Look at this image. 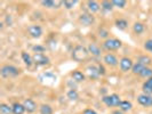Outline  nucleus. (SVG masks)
<instances>
[{"label": "nucleus", "instance_id": "obj_1", "mask_svg": "<svg viewBox=\"0 0 152 114\" xmlns=\"http://www.w3.org/2000/svg\"><path fill=\"white\" fill-rule=\"evenodd\" d=\"M72 60L78 63H81V62L86 61L89 56V52H88V48H86L83 45H78L73 48L72 50Z\"/></svg>", "mask_w": 152, "mask_h": 114}, {"label": "nucleus", "instance_id": "obj_2", "mask_svg": "<svg viewBox=\"0 0 152 114\" xmlns=\"http://www.w3.org/2000/svg\"><path fill=\"white\" fill-rule=\"evenodd\" d=\"M0 74H1V78H4V79L15 78V76H17L20 74V68H17L16 66H14V65L6 64V65H2V66H1Z\"/></svg>", "mask_w": 152, "mask_h": 114}, {"label": "nucleus", "instance_id": "obj_3", "mask_svg": "<svg viewBox=\"0 0 152 114\" xmlns=\"http://www.w3.org/2000/svg\"><path fill=\"white\" fill-rule=\"evenodd\" d=\"M103 48L107 50V52H114V50H118L119 48H121V41L119 39L115 38H109L107 40H104L103 42Z\"/></svg>", "mask_w": 152, "mask_h": 114}, {"label": "nucleus", "instance_id": "obj_4", "mask_svg": "<svg viewBox=\"0 0 152 114\" xmlns=\"http://www.w3.org/2000/svg\"><path fill=\"white\" fill-rule=\"evenodd\" d=\"M102 102H103L107 107H114V106H119V104L121 103V99H120V96H119V95H117V94H111V95L104 96V97L102 98Z\"/></svg>", "mask_w": 152, "mask_h": 114}, {"label": "nucleus", "instance_id": "obj_5", "mask_svg": "<svg viewBox=\"0 0 152 114\" xmlns=\"http://www.w3.org/2000/svg\"><path fill=\"white\" fill-rule=\"evenodd\" d=\"M33 63L38 66H46L49 65L50 63V58L45 55V54H33Z\"/></svg>", "mask_w": 152, "mask_h": 114}, {"label": "nucleus", "instance_id": "obj_6", "mask_svg": "<svg viewBox=\"0 0 152 114\" xmlns=\"http://www.w3.org/2000/svg\"><path fill=\"white\" fill-rule=\"evenodd\" d=\"M78 21L84 26H89V25L95 23V16L91 14V13H83L81 15L79 16Z\"/></svg>", "mask_w": 152, "mask_h": 114}, {"label": "nucleus", "instance_id": "obj_7", "mask_svg": "<svg viewBox=\"0 0 152 114\" xmlns=\"http://www.w3.org/2000/svg\"><path fill=\"white\" fill-rule=\"evenodd\" d=\"M42 28L38 25V24H32L28 28V33L31 38L33 39H39L41 36H42Z\"/></svg>", "mask_w": 152, "mask_h": 114}, {"label": "nucleus", "instance_id": "obj_8", "mask_svg": "<svg viewBox=\"0 0 152 114\" xmlns=\"http://www.w3.org/2000/svg\"><path fill=\"white\" fill-rule=\"evenodd\" d=\"M134 66V63H133V60L129 58V57H121L120 61H119V68L122 72H128V71H132V68Z\"/></svg>", "mask_w": 152, "mask_h": 114}, {"label": "nucleus", "instance_id": "obj_9", "mask_svg": "<svg viewBox=\"0 0 152 114\" xmlns=\"http://www.w3.org/2000/svg\"><path fill=\"white\" fill-rule=\"evenodd\" d=\"M86 73L91 79H97L101 76V72H99V64H91L86 68Z\"/></svg>", "mask_w": 152, "mask_h": 114}, {"label": "nucleus", "instance_id": "obj_10", "mask_svg": "<svg viewBox=\"0 0 152 114\" xmlns=\"http://www.w3.org/2000/svg\"><path fill=\"white\" fill-rule=\"evenodd\" d=\"M103 62H104V64H107V65L111 66V68H114V66H117L119 64V61H118L117 56L113 55L112 53L105 54L103 56Z\"/></svg>", "mask_w": 152, "mask_h": 114}, {"label": "nucleus", "instance_id": "obj_11", "mask_svg": "<svg viewBox=\"0 0 152 114\" xmlns=\"http://www.w3.org/2000/svg\"><path fill=\"white\" fill-rule=\"evenodd\" d=\"M137 102L140 105L144 107H151L152 106V96L150 95H145V94H141L137 96Z\"/></svg>", "mask_w": 152, "mask_h": 114}, {"label": "nucleus", "instance_id": "obj_12", "mask_svg": "<svg viewBox=\"0 0 152 114\" xmlns=\"http://www.w3.org/2000/svg\"><path fill=\"white\" fill-rule=\"evenodd\" d=\"M23 105H24L25 111H26L28 113H33V112L37 111V103H36L33 99H31V98L24 99Z\"/></svg>", "mask_w": 152, "mask_h": 114}, {"label": "nucleus", "instance_id": "obj_13", "mask_svg": "<svg viewBox=\"0 0 152 114\" xmlns=\"http://www.w3.org/2000/svg\"><path fill=\"white\" fill-rule=\"evenodd\" d=\"M46 8H60L63 5V1H54V0H42L40 2Z\"/></svg>", "mask_w": 152, "mask_h": 114}, {"label": "nucleus", "instance_id": "obj_14", "mask_svg": "<svg viewBox=\"0 0 152 114\" xmlns=\"http://www.w3.org/2000/svg\"><path fill=\"white\" fill-rule=\"evenodd\" d=\"M86 5H87V8H88V12L91 13V14H94V13H97L99 10V8H101V5H99L97 1H87L86 2Z\"/></svg>", "mask_w": 152, "mask_h": 114}, {"label": "nucleus", "instance_id": "obj_15", "mask_svg": "<svg viewBox=\"0 0 152 114\" xmlns=\"http://www.w3.org/2000/svg\"><path fill=\"white\" fill-rule=\"evenodd\" d=\"M71 76H72V79H73V81L75 82H83L86 80V76H85V73H83L81 71H72L71 72Z\"/></svg>", "mask_w": 152, "mask_h": 114}, {"label": "nucleus", "instance_id": "obj_16", "mask_svg": "<svg viewBox=\"0 0 152 114\" xmlns=\"http://www.w3.org/2000/svg\"><path fill=\"white\" fill-rule=\"evenodd\" d=\"M88 52L91 54V56H94V57H99L101 56V48H99V46L96 45V44H89L88 45Z\"/></svg>", "mask_w": 152, "mask_h": 114}, {"label": "nucleus", "instance_id": "obj_17", "mask_svg": "<svg viewBox=\"0 0 152 114\" xmlns=\"http://www.w3.org/2000/svg\"><path fill=\"white\" fill-rule=\"evenodd\" d=\"M142 90H143V94H145V95H150V96H152V78L148 79L144 84H143V86H142Z\"/></svg>", "mask_w": 152, "mask_h": 114}, {"label": "nucleus", "instance_id": "obj_18", "mask_svg": "<svg viewBox=\"0 0 152 114\" xmlns=\"http://www.w3.org/2000/svg\"><path fill=\"white\" fill-rule=\"evenodd\" d=\"M21 56H22V60H23V62H24V64H25L28 68H30L32 64H34V63H33V57H32L29 53L22 52Z\"/></svg>", "mask_w": 152, "mask_h": 114}, {"label": "nucleus", "instance_id": "obj_19", "mask_svg": "<svg viewBox=\"0 0 152 114\" xmlns=\"http://www.w3.org/2000/svg\"><path fill=\"white\" fill-rule=\"evenodd\" d=\"M137 63L142 64L143 66H149L152 63V58L149 55H141V56L137 58Z\"/></svg>", "mask_w": 152, "mask_h": 114}, {"label": "nucleus", "instance_id": "obj_20", "mask_svg": "<svg viewBox=\"0 0 152 114\" xmlns=\"http://www.w3.org/2000/svg\"><path fill=\"white\" fill-rule=\"evenodd\" d=\"M114 25L119 30H126L128 28V21L127 20H124V18H118V20H115Z\"/></svg>", "mask_w": 152, "mask_h": 114}, {"label": "nucleus", "instance_id": "obj_21", "mask_svg": "<svg viewBox=\"0 0 152 114\" xmlns=\"http://www.w3.org/2000/svg\"><path fill=\"white\" fill-rule=\"evenodd\" d=\"M144 30H145V26L143 23L136 22L133 25V32H134L135 34H137V36H141V34L144 32Z\"/></svg>", "mask_w": 152, "mask_h": 114}, {"label": "nucleus", "instance_id": "obj_22", "mask_svg": "<svg viewBox=\"0 0 152 114\" xmlns=\"http://www.w3.org/2000/svg\"><path fill=\"white\" fill-rule=\"evenodd\" d=\"M12 106H13V114H24L26 112L24 105L21 103H14Z\"/></svg>", "mask_w": 152, "mask_h": 114}, {"label": "nucleus", "instance_id": "obj_23", "mask_svg": "<svg viewBox=\"0 0 152 114\" xmlns=\"http://www.w3.org/2000/svg\"><path fill=\"white\" fill-rule=\"evenodd\" d=\"M133 108V104L128 100H121V103L119 104V110H121L122 112H128Z\"/></svg>", "mask_w": 152, "mask_h": 114}, {"label": "nucleus", "instance_id": "obj_24", "mask_svg": "<svg viewBox=\"0 0 152 114\" xmlns=\"http://www.w3.org/2000/svg\"><path fill=\"white\" fill-rule=\"evenodd\" d=\"M0 113L1 114H10L13 113V106L5 104V103H1L0 104Z\"/></svg>", "mask_w": 152, "mask_h": 114}, {"label": "nucleus", "instance_id": "obj_25", "mask_svg": "<svg viewBox=\"0 0 152 114\" xmlns=\"http://www.w3.org/2000/svg\"><path fill=\"white\" fill-rule=\"evenodd\" d=\"M40 114H53V107L48 104H42L39 107Z\"/></svg>", "mask_w": 152, "mask_h": 114}, {"label": "nucleus", "instance_id": "obj_26", "mask_svg": "<svg viewBox=\"0 0 152 114\" xmlns=\"http://www.w3.org/2000/svg\"><path fill=\"white\" fill-rule=\"evenodd\" d=\"M145 66H143L142 64H140V63H135L134 64V66L132 68V72H133V74H135V76H140L141 73H142V71L144 70Z\"/></svg>", "mask_w": 152, "mask_h": 114}, {"label": "nucleus", "instance_id": "obj_27", "mask_svg": "<svg viewBox=\"0 0 152 114\" xmlns=\"http://www.w3.org/2000/svg\"><path fill=\"white\" fill-rule=\"evenodd\" d=\"M101 8L104 9L105 12H112L113 9V5H112V1H107V0H103L101 2Z\"/></svg>", "mask_w": 152, "mask_h": 114}, {"label": "nucleus", "instance_id": "obj_28", "mask_svg": "<svg viewBox=\"0 0 152 114\" xmlns=\"http://www.w3.org/2000/svg\"><path fill=\"white\" fill-rule=\"evenodd\" d=\"M66 97H68L70 100H78L79 99V94L76 89H70V90L66 92Z\"/></svg>", "mask_w": 152, "mask_h": 114}, {"label": "nucleus", "instance_id": "obj_29", "mask_svg": "<svg viewBox=\"0 0 152 114\" xmlns=\"http://www.w3.org/2000/svg\"><path fill=\"white\" fill-rule=\"evenodd\" d=\"M140 76L145 78L146 80H148V79H150V78H152V68H149V66H145L144 70L142 71V73L140 74Z\"/></svg>", "mask_w": 152, "mask_h": 114}, {"label": "nucleus", "instance_id": "obj_30", "mask_svg": "<svg viewBox=\"0 0 152 114\" xmlns=\"http://www.w3.org/2000/svg\"><path fill=\"white\" fill-rule=\"evenodd\" d=\"M112 5H113V7L124 9L127 5V1L126 0H112Z\"/></svg>", "mask_w": 152, "mask_h": 114}, {"label": "nucleus", "instance_id": "obj_31", "mask_svg": "<svg viewBox=\"0 0 152 114\" xmlns=\"http://www.w3.org/2000/svg\"><path fill=\"white\" fill-rule=\"evenodd\" d=\"M77 4H78V0H65V1H63V6L66 9H72Z\"/></svg>", "mask_w": 152, "mask_h": 114}, {"label": "nucleus", "instance_id": "obj_32", "mask_svg": "<svg viewBox=\"0 0 152 114\" xmlns=\"http://www.w3.org/2000/svg\"><path fill=\"white\" fill-rule=\"evenodd\" d=\"M32 50L34 54H44V52L46 50V47L41 45H36L32 47Z\"/></svg>", "mask_w": 152, "mask_h": 114}, {"label": "nucleus", "instance_id": "obj_33", "mask_svg": "<svg viewBox=\"0 0 152 114\" xmlns=\"http://www.w3.org/2000/svg\"><path fill=\"white\" fill-rule=\"evenodd\" d=\"M99 38H103V39H109V32L107 30H104V29H101L99 31Z\"/></svg>", "mask_w": 152, "mask_h": 114}, {"label": "nucleus", "instance_id": "obj_34", "mask_svg": "<svg viewBox=\"0 0 152 114\" xmlns=\"http://www.w3.org/2000/svg\"><path fill=\"white\" fill-rule=\"evenodd\" d=\"M144 49L148 52H152V39H149L144 42Z\"/></svg>", "mask_w": 152, "mask_h": 114}, {"label": "nucleus", "instance_id": "obj_35", "mask_svg": "<svg viewBox=\"0 0 152 114\" xmlns=\"http://www.w3.org/2000/svg\"><path fill=\"white\" fill-rule=\"evenodd\" d=\"M83 114H99V113L95 110H93V108H86V110H84Z\"/></svg>", "mask_w": 152, "mask_h": 114}, {"label": "nucleus", "instance_id": "obj_36", "mask_svg": "<svg viewBox=\"0 0 152 114\" xmlns=\"http://www.w3.org/2000/svg\"><path fill=\"white\" fill-rule=\"evenodd\" d=\"M99 72H101V76H104L105 74V68L102 64H99Z\"/></svg>", "mask_w": 152, "mask_h": 114}, {"label": "nucleus", "instance_id": "obj_37", "mask_svg": "<svg viewBox=\"0 0 152 114\" xmlns=\"http://www.w3.org/2000/svg\"><path fill=\"white\" fill-rule=\"evenodd\" d=\"M112 114H122V111L121 110H117V111H113Z\"/></svg>", "mask_w": 152, "mask_h": 114}]
</instances>
